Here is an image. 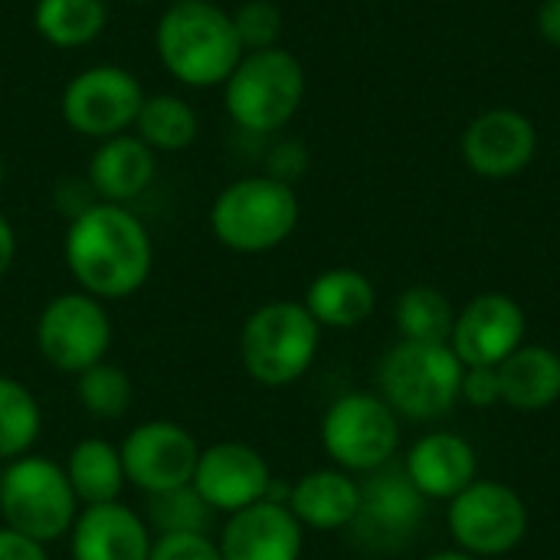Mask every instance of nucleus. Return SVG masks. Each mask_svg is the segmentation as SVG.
Segmentation results:
<instances>
[{"mask_svg": "<svg viewBox=\"0 0 560 560\" xmlns=\"http://www.w3.org/2000/svg\"><path fill=\"white\" fill-rule=\"evenodd\" d=\"M528 525L525 499L499 479H476L446 502V532L453 545L479 560L512 555L525 541Z\"/></svg>", "mask_w": 560, "mask_h": 560, "instance_id": "1a4fd4ad", "label": "nucleus"}, {"mask_svg": "<svg viewBox=\"0 0 560 560\" xmlns=\"http://www.w3.org/2000/svg\"><path fill=\"white\" fill-rule=\"evenodd\" d=\"M305 98V69L282 49L243 52L230 79L223 82V105L236 128L249 135H272L285 128Z\"/></svg>", "mask_w": 560, "mask_h": 560, "instance_id": "423d86ee", "label": "nucleus"}, {"mask_svg": "<svg viewBox=\"0 0 560 560\" xmlns=\"http://www.w3.org/2000/svg\"><path fill=\"white\" fill-rule=\"evenodd\" d=\"M302 207L292 184L269 174H249L226 184L210 207V230L220 246L259 256L279 249L299 226Z\"/></svg>", "mask_w": 560, "mask_h": 560, "instance_id": "20e7f679", "label": "nucleus"}, {"mask_svg": "<svg viewBox=\"0 0 560 560\" xmlns=\"http://www.w3.org/2000/svg\"><path fill=\"white\" fill-rule=\"evenodd\" d=\"M459 400L472 410H492L502 404L499 368H466L459 384Z\"/></svg>", "mask_w": 560, "mask_h": 560, "instance_id": "473e14b6", "label": "nucleus"}, {"mask_svg": "<svg viewBox=\"0 0 560 560\" xmlns=\"http://www.w3.org/2000/svg\"><path fill=\"white\" fill-rule=\"evenodd\" d=\"M66 479L79 499V505H105V502H118L121 489H125V466H121V453L115 443L89 436L79 440L69 450L66 459Z\"/></svg>", "mask_w": 560, "mask_h": 560, "instance_id": "b1692460", "label": "nucleus"}, {"mask_svg": "<svg viewBox=\"0 0 560 560\" xmlns=\"http://www.w3.org/2000/svg\"><path fill=\"white\" fill-rule=\"evenodd\" d=\"M217 512L200 499L194 486H180L171 492L148 495V512L144 522L154 538L164 535H210Z\"/></svg>", "mask_w": 560, "mask_h": 560, "instance_id": "c85d7f7f", "label": "nucleus"}, {"mask_svg": "<svg viewBox=\"0 0 560 560\" xmlns=\"http://www.w3.org/2000/svg\"><path fill=\"white\" fill-rule=\"evenodd\" d=\"M217 545L223 560H302L305 528L289 505L262 499L226 515Z\"/></svg>", "mask_w": 560, "mask_h": 560, "instance_id": "f3484780", "label": "nucleus"}, {"mask_svg": "<svg viewBox=\"0 0 560 560\" xmlns=\"http://www.w3.org/2000/svg\"><path fill=\"white\" fill-rule=\"evenodd\" d=\"M404 472L427 502H450L479 479V456L466 436L430 430L407 450Z\"/></svg>", "mask_w": 560, "mask_h": 560, "instance_id": "6ab92c4d", "label": "nucleus"}, {"mask_svg": "<svg viewBox=\"0 0 560 560\" xmlns=\"http://www.w3.org/2000/svg\"><path fill=\"white\" fill-rule=\"evenodd\" d=\"M154 174L158 154L135 131L98 141L89 161V187L105 203L128 207L154 184Z\"/></svg>", "mask_w": 560, "mask_h": 560, "instance_id": "aec40b11", "label": "nucleus"}, {"mask_svg": "<svg viewBox=\"0 0 560 560\" xmlns=\"http://www.w3.org/2000/svg\"><path fill=\"white\" fill-rule=\"evenodd\" d=\"M200 131V118L194 112V105L184 95L174 92H154L144 95L141 112L135 118V135L158 154H174L184 151L197 141Z\"/></svg>", "mask_w": 560, "mask_h": 560, "instance_id": "a878e982", "label": "nucleus"}, {"mask_svg": "<svg viewBox=\"0 0 560 560\" xmlns=\"http://www.w3.org/2000/svg\"><path fill=\"white\" fill-rule=\"evenodd\" d=\"M62 256L79 292L102 302L135 295L154 269L148 226L128 207L105 200H92L69 220Z\"/></svg>", "mask_w": 560, "mask_h": 560, "instance_id": "f257e3e1", "label": "nucleus"}, {"mask_svg": "<svg viewBox=\"0 0 560 560\" xmlns=\"http://www.w3.org/2000/svg\"><path fill=\"white\" fill-rule=\"evenodd\" d=\"M456 308L446 292L433 285H410L394 302V325L397 335L407 341H446L453 335Z\"/></svg>", "mask_w": 560, "mask_h": 560, "instance_id": "bb28decb", "label": "nucleus"}, {"mask_svg": "<svg viewBox=\"0 0 560 560\" xmlns=\"http://www.w3.org/2000/svg\"><path fill=\"white\" fill-rule=\"evenodd\" d=\"M128 3H154V0H128Z\"/></svg>", "mask_w": 560, "mask_h": 560, "instance_id": "58836bf2", "label": "nucleus"}, {"mask_svg": "<svg viewBox=\"0 0 560 560\" xmlns=\"http://www.w3.org/2000/svg\"><path fill=\"white\" fill-rule=\"evenodd\" d=\"M125 479L144 495L171 492L194 482L200 443L174 420H144L118 446Z\"/></svg>", "mask_w": 560, "mask_h": 560, "instance_id": "ddd939ff", "label": "nucleus"}, {"mask_svg": "<svg viewBox=\"0 0 560 560\" xmlns=\"http://www.w3.org/2000/svg\"><path fill=\"white\" fill-rule=\"evenodd\" d=\"M154 49L167 75L187 89L223 85L246 52L230 10L210 0L171 3L158 20Z\"/></svg>", "mask_w": 560, "mask_h": 560, "instance_id": "f03ea898", "label": "nucleus"}, {"mask_svg": "<svg viewBox=\"0 0 560 560\" xmlns=\"http://www.w3.org/2000/svg\"><path fill=\"white\" fill-rule=\"evenodd\" d=\"M148 560H223L210 535H164L154 538Z\"/></svg>", "mask_w": 560, "mask_h": 560, "instance_id": "2f4dec72", "label": "nucleus"}, {"mask_svg": "<svg viewBox=\"0 0 560 560\" xmlns=\"http://www.w3.org/2000/svg\"><path fill=\"white\" fill-rule=\"evenodd\" d=\"M3 180H7V161H3V151H0V190H3Z\"/></svg>", "mask_w": 560, "mask_h": 560, "instance_id": "4c0bfd02", "label": "nucleus"}, {"mask_svg": "<svg viewBox=\"0 0 560 560\" xmlns=\"http://www.w3.org/2000/svg\"><path fill=\"white\" fill-rule=\"evenodd\" d=\"M463 371L446 341L397 338L377 364V394L400 420L433 423L459 404Z\"/></svg>", "mask_w": 560, "mask_h": 560, "instance_id": "7ed1b4c3", "label": "nucleus"}, {"mask_svg": "<svg viewBox=\"0 0 560 560\" xmlns=\"http://www.w3.org/2000/svg\"><path fill=\"white\" fill-rule=\"evenodd\" d=\"M427 522V499L407 479L404 466H384L361 482V509L351 522V535L374 555L404 551Z\"/></svg>", "mask_w": 560, "mask_h": 560, "instance_id": "f8f14e48", "label": "nucleus"}, {"mask_svg": "<svg viewBox=\"0 0 560 560\" xmlns=\"http://www.w3.org/2000/svg\"><path fill=\"white\" fill-rule=\"evenodd\" d=\"M322 348V325L302 302L276 299L259 305L240 328V361L262 387L302 381Z\"/></svg>", "mask_w": 560, "mask_h": 560, "instance_id": "39448f33", "label": "nucleus"}, {"mask_svg": "<svg viewBox=\"0 0 560 560\" xmlns=\"http://www.w3.org/2000/svg\"><path fill=\"white\" fill-rule=\"evenodd\" d=\"M36 348L43 361L62 374H82L105 361L112 348V315L105 302L79 289L49 299L36 318Z\"/></svg>", "mask_w": 560, "mask_h": 560, "instance_id": "9b49d317", "label": "nucleus"}, {"mask_svg": "<svg viewBox=\"0 0 560 560\" xmlns=\"http://www.w3.org/2000/svg\"><path fill=\"white\" fill-rule=\"evenodd\" d=\"M427 560H479V558H472V555H466V551H459V548H446V551L430 555Z\"/></svg>", "mask_w": 560, "mask_h": 560, "instance_id": "e433bc0d", "label": "nucleus"}, {"mask_svg": "<svg viewBox=\"0 0 560 560\" xmlns=\"http://www.w3.org/2000/svg\"><path fill=\"white\" fill-rule=\"evenodd\" d=\"M0 560H49L46 545L0 525Z\"/></svg>", "mask_w": 560, "mask_h": 560, "instance_id": "72a5a7b5", "label": "nucleus"}, {"mask_svg": "<svg viewBox=\"0 0 560 560\" xmlns=\"http://www.w3.org/2000/svg\"><path fill=\"white\" fill-rule=\"evenodd\" d=\"M79 499L66 469L46 456H20L0 469V518L3 528L39 545L69 538L79 515Z\"/></svg>", "mask_w": 560, "mask_h": 560, "instance_id": "0eeeda50", "label": "nucleus"}, {"mask_svg": "<svg viewBox=\"0 0 560 560\" xmlns=\"http://www.w3.org/2000/svg\"><path fill=\"white\" fill-rule=\"evenodd\" d=\"M535 23H538V33L560 49V0H541Z\"/></svg>", "mask_w": 560, "mask_h": 560, "instance_id": "f704fd0d", "label": "nucleus"}, {"mask_svg": "<svg viewBox=\"0 0 560 560\" xmlns=\"http://www.w3.org/2000/svg\"><path fill=\"white\" fill-rule=\"evenodd\" d=\"M43 430V410L26 384L0 374V463L30 456Z\"/></svg>", "mask_w": 560, "mask_h": 560, "instance_id": "cd10ccee", "label": "nucleus"}, {"mask_svg": "<svg viewBox=\"0 0 560 560\" xmlns=\"http://www.w3.org/2000/svg\"><path fill=\"white\" fill-rule=\"evenodd\" d=\"M502 404L518 413H541L560 400V354L548 345H522L499 364Z\"/></svg>", "mask_w": 560, "mask_h": 560, "instance_id": "5701e85b", "label": "nucleus"}, {"mask_svg": "<svg viewBox=\"0 0 560 560\" xmlns=\"http://www.w3.org/2000/svg\"><path fill=\"white\" fill-rule=\"evenodd\" d=\"M138 75L115 62H98L75 72L59 98V115L69 131L105 141L135 128V118L144 102Z\"/></svg>", "mask_w": 560, "mask_h": 560, "instance_id": "9d476101", "label": "nucleus"}, {"mask_svg": "<svg viewBox=\"0 0 560 560\" xmlns=\"http://www.w3.org/2000/svg\"><path fill=\"white\" fill-rule=\"evenodd\" d=\"M16 259V233H13V223L0 213V279L10 272Z\"/></svg>", "mask_w": 560, "mask_h": 560, "instance_id": "c9c22d12", "label": "nucleus"}, {"mask_svg": "<svg viewBox=\"0 0 560 560\" xmlns=\"http://www.w3.org/2000/svg\"><path fill=\"white\" fill-rule=\"evenodd\" d=\"M400 417L374 390H351L338 397L322 417V450L328 459L351 472L368 476L384 466L400 450Z\"/></svg>", "mask_w": 560, "mask_h": 560, "instance_id": "6e6552de", "label": "nucleus"}, {"mask_svg": "<svg viewBox=\"0 0 560 560\" xmlns=\"http://www.w3.org/2000/svg\"><path fill=\"white\" fill-rule=\"evenodd\" d=\"M272 482V469L256 446L223 440L200 450L190 486L217 515H233L269 499Z\"/></svg>", "mask_w": 560, "mask_h": 560, "instance_id": "2eb2a0df", "label": "nucleus"}, {"mask_svg": "<svg viewBox=\"0 0 560 560\" xmlns=\"http://www.w3.org/2000/svg\"><path fill=\"white\" fill-rule=\"evenodd\" d=\"M361 509V482L338 469H312L289 489V512L312 532H348Z\"/></svg>", "mask_w": 560, "mask_h": 560, "instance_id": "412c9836", "label": "nucleus"}, {"mask_svg": "<svg viewBox=\"0 0 560 560\" xmlns=\"http://www.w3.org/2000/svg\"><path fill=\"white\" fill-rule=\"evenodd\" d=\"M131 377L112 361H98L75 374V397L82 410L95 420H121L131 407Z\"/></svg>", "mask_w": 560, "mask_h": 560, "instance_id": "c756f323", "label": "nucleus"}, {"mask_svg": "<svg viewBox=\"0 0 560 560\" xmlns=\"http://www.w3.org/2000/svg\"><path fill=\"white\" fill-rule=\"evenodd\" d=\"M154 535L135 509L121 502L79 509L69 528L72 560H148Z\"/></svg>", "mask_w": 560, "mask_h": 560, "instance_id": "a211bd4d", "label": "nucleus"}, {"mask_svg": "<svg viewBox=\"0 0 560 560\" xmlns=\"http://www.w3.org/2000/svg\"><path fill=\"white\" fill-rule=\"evenodd\" d=\"M230 16H233L236 36H240V43H243L246 52L279 46V36H282V10L272 0H243Z\"/></svg>", "mask_w": 560, "mask_h": 560, "instance_id": "7c9ffc66", "label": "nucleus"}, {"mask_svg": "<svg viewBox=\"0 0 560 560\" xmlns=\"http://www.w3.org/2000/svg\"><path fill=\"white\" fill-rule=\"evenodd\" d=\"M538 154V128L515 108H489L463 131V158L472 174L486 180H509L522 174Z\"/></svg>", "mask_w": 560, "mask_h": 560, "instance_id": "dca6fc26", "label": "nucleus"}, {"mask_svg": "<svg viewBox=\"0 0 560 560\" xmlns=\"http://www.w3.org/2000/svg\"><path fill=\"white\" fill-rule=\"evenodd\" d=\"M33 26L56 49H82L105 33L108 7L105 0H36Z\"/></svg>", "mask_w": 560, "mask_h": 560, "instance_id": "393cba45", "label": "nucleus"}, {"mask_svg": "<svg viewBox=\"0 0 560 560\" xmlns=\"http://www.w3.org/2000/svg\"><path fill=\"white\" fill-rule=\"evenodd\" d=\"M302 305L322 325V331L325 328L351 331V328H361L374 315L377 289L361 269L338 266V269H325L322 276L308 282Z\"/></svg>", "mask_w": 560, "mask_h": 560, "instance_id": "4be33fe9", "label": "nucleus"}, {"mask_svg": "<svg viewBox=\"0 0 560 560\" xmlns=\"http://www.w3.org/2000/svg\"><path fill=\"white\" fill-rule=\"evenodd\" d=\"M528 335V318L509 292H479L453 322L450 348L463 368H499L512 358Z\"/></svg>", "mask_w": 560, "mask_h": 560, "instance_id": "4468645a", "label": "nucleus"}]
</instances>
